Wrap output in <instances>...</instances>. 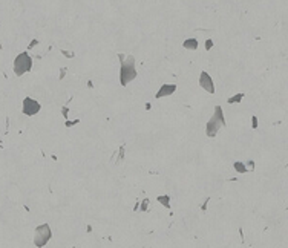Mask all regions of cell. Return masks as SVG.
Returning a JSON list of instances; mask_svg holds the SVG:
<instances>
[{
    "label": "cell",
    "instance_id": "obj_13",
    "mask_svg": "<svg viewBox=\"0 0 288 248\" xmlns=\"http://www.w3.org/2000/svg\"><path fill=\"white\" fill-rule=\"evenodd\" d=\"M212 45H213L212 40H207V49H210V48H212Z\"/></svg>",
    "mask_w": 288,
    "mask_h": 248
},
{
    "label": "cell",
    "instance_id": "obj_6",
    "mask_svg": "<svg viewBox=\"0 0 288 248\" xmlns=\"http://www.w3.org/2000/svg\"><path fill=\"white\" fill-rule=\"evenodd\" d=\"M199 84L202 86V88H204L207 92H210V93L215 92V86H213V81H212V78H210V75H209L207 72H202V73H201Z\"/></svg>",
    "mask_w": 288,
    "mask_h": 248
},
{
    "label": "cell",
    "instance_id": "obj_11",
    "mask_svg": "<svg viewBox=\"0 0 288 248\" xmlns=\"http://www.w3.org/2000/svg\"><path fill=\"white\" fill-rule=\"evenodd\" d=\"M158 201H159V202H164V205H166V207H169V204H167V202H169V198H167V196H164V198H158Z\"/></svg>",
    "mask_w": 288,
    "mask_h": 248
},
{
    "label": "cell",
    "instance_id": "obj_9",
    "mask_svg": "<svg viewBox=\"0 0 288 248\" xmlns=\"http://www.w3.org/2000/svg\"><path fill=\"white\" fill-rule=\"evenodd\" d=\"M234 169H236L239 173H247V172H248V169H247L245 164H242V163H234Z\"/></svg>",
    "mask_w": 288,
    "mask_h": 248
},
{
    "label": "cell",
    "instance_id": "obj_12",
    "mask_svg": "<svg viewBox=\"0 0 288 248\" xmlns=\"http://www.w3.org/2000/svg\"><path fill=\"white\" fill-rule=\"evenodd\" d=\"M251 126H253V129H256V127H258V118H256V117H253V123H251Z\"/></svg>",
    "mask_w": 288,
    "mask_h": 248
},
{
    "label": "cell",
    "instance_id": "obj_2",
    "mask_svg": "<svg viewBox=\"0 0 288 248\" xmlns=\"http://www.w3.org/2000/svg\"><path fill=\"white\" fill-rule=\"evenodd\" d=\"M51 237H52V231H51L48 224H43V225L37 227V230H35V239H34L35 247H38V248L45 247Z\"/></svg>",
    "mask_w": 288,
    "mask_h": 248
},
{
    "label": "cell",
    "instance_id": "obj_3",
    "mask_svg": "<svg viewBox=\"0 0 288 248\" xmlns=\"http://www.w3.org/2000/svg\"><path fill=\"white\" fill-rule=\"evenodd\" d=\"M31 66H32V60L28 55V52L20 54V55L16 58V61H14V72H16V75H22V73H25L26 71L31 69Z\"/></svg>",
    "mask_w": 288,
    "mask_h": 248
},
{
    "label": "cell",
    "instance_id": "obj_4",
    "mask_svg": "<svg viewBox=\"0 0 288 248\" xmlns=\"http://www.w3.org/2000/svg\"><path fill=\"white\" fill-rule=\"evenodd\" d=\"M135 75H137V71L133 68V58L129 57L127 58V63L123 64V69H121V83L123 84L129 83V80H132Z\"/></svg>",
    "mask_w": 288,
    "mask_h": 248
},
{
    "label": "cell",
    "instance_id": "obj_10",
    "mask_svg": "<svg viewBox=\"0 0 288 248\" xmlns=\"http://www.w3.org/2000/svg\"><path fill=\"white\" fill-rule=\"evenodd\" d=\"M242 97H244V93H238L236 97H231V98L229 100V103H239L241 100H242Z\"/></svg>",
    "mask_w": 288,
    "mask_h": 248
},
{
    "label": "cell",
    "instance_id": "obj_7",
    "mask_svg": "<svg viewBox=\"0 0 288 248\" xmlns=\"http://www.w3.org/2000/svg\"><path fill=\"white\" fill-rule=\"evenodd\" d=\"M175 86H163L161 89H159V92L156 93V97L159 98V97H163V95H170V93H173L175 92Z\"/></svg>",
    "mask_w": 288,
    "mask_h": 248
},
{
    "label": "cell",
    "instance_id": "obj_5",
    "mask_svg": "<svg viewBox=\"0 0 288 248\" xmlns=\"http://www.w3.org/2000/svg\"><path fill=\"white\" fill-rule=\"evenodd\" d=\"M40 110V104L34 101L32 98H26L23 101V113L25 115H34Z\"/></svg>",
    "mask_w": 288,
    "mask_h": 248
},
{
    "label": "cell",
    "instance_id": "obj_8",
    "mask_svg": "<svg viewBox=\"0 0 288 248\" xmlns=\"http://www.w3.org/2000/svg\"><path fill=\"white\" fill-rule=\"evenodd\" d=\"M184 48H187V49H196L198 48V42H196L195 38L185 40V42H184Z\"/></svg>",
    "mask_w": 288,
    "mask_h": 248
},
{
    "label": "cell",
    "instance_id": "obj_1",
    "mask_svg": "<svg viewBox=\"0 0 288 248\" xmlns=\"http://www.w3.org/2000/svg\"><path fill=\"white\" fill-rule=\"evenodd\" d=\"M221 126H225V121H224L222 109L218 106L216 109H215V115L212 117V119L209 121V124H207V135H209V136H215Z\"/></svg>",
    "mask_w": 288,
    "mask_h": 248
}]
</instances>
